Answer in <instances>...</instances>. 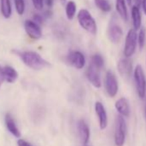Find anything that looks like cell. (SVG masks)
Listing matches in <instances>:
<instances>
[{
  "label": "cell",
  "mask_w": 146,
  "mask_h": 146,
  "mask_svg": "<svg viewBox=\"0 0 146 146\" xmlns=\"http://www.w3.org/2000/svg\"><path fill=\"white\" fill-rule=\"evenodd\" d=\"M78 131L81 142L84 144H87L90 137V131L88 124L84 119H80L78 123Z\"/></svg>",
  "instance_id": "obj_14"
},
{
  "label": "cell",
  "mask_w": 146,
  "mask_h": 146,
  "mask_svg": "<svg viewBox=\"0 0 146 146\" xmlns=\"http://www.w3.org/2000/svg\"><path fill=\"white\" fill-rule=\"evenodd\" d=\"M96 6L103 12H109L112 10V6L108 0H94Z\"/></svg>",
  "instance_id": "obj_21"
},
{
  "label": "cell",
  "mask_w": 146,
  "mask_h": 146,
  "mask_svg": "<svg viewBox=\"0 0 146 146\" xmlns=\"http://www.w3.org/2000/svg\"><path fill=\"white\" fill-rule=\"evenodd\" d=\"M104 86L107 94L110 97H114L119 90V84L115 75L111 70H108L104 79Z\"/></svg>",
  "instance_id": "obj_6"
},
{
  "label": "cell",
  "mask_w": 146,
  "mask_h": 146,
  "mask_svg": "<svg viewBox=\"0 0 146 146\" xmlns=\"http://www.w3.org/2000/svg\"><path fill=\"white\" fill-rule=\"evenodd\" d=\"M66 62L77 70H82L85 66L86 58L82 52L71 51L66 56Z\"/></svg>",
  "instance_id": "obj_7"
},
{
  "label": "cell",
  "mask_w": 146,
  "mask_h": 146,
  "mask_svg": "<svg viewBox=\"0 0 146 146\" xmlns=\"http://www.w3.org/2000/svg\"><path fill=\"white\" fill-rule=\"evenodd\" d=\"M141 5H142V7H143V11L144 14L146 15V0H142Z\"/></svg>",
  "instance_id": "obj_30"
},
{
  "label": "cell",
  "mask_w": 146,
  "mask_h": 146,
  "mask_svg": "<svg viewBox=\"0 0 146 146\" xmlns=\"http://www.w3.org/2000/svg\"><path fill=\"white\" fill-rule=\"evenodd\" d=\"M141 2H142V0H135V3H136L137 6H139L141 5Z\"/></svg>",
  "instance_id": "obj_32"
},
{
  "label": "cell",
  "mask_w": 146,
  "mask_h": 146,
  "mask_svg": "<svg viewBox=\"0 0 146 146\" xmlns=\"http://www.w3.org/2000/svg\"><path fill=\"white\" fill-rule=\"evenodd\" d=\"M23 64L35 70H40L45 68L51 66V64L43 58L40 54L34 51H23V52H17Z\"/></svg>",
  "instance_id": "obj_1"
},
{
  "label": "cell",
  "mask_w": 146,
  "mask_h": 146,
  "mask_svg": "<svg viewBox=\"0 0 146 146\" xmlns=\"http://www.w3.org/2000/svg\"><path fill=\"white\" fill-rule=\"evenodd\" d=\"M145 35H146V30L144 28H140L138 35L137 37V44H138V47L140 50H142L144 46V42H145Z\"/></svg>",
  "instance_id": "obj_24"
},
{
  "label": "cell",
  "mask_w": 146,
  "mask_h": 146,
  "mask_svg": "<svg viewBox=\"0 0 146 146\" xmlns=\"http://www.w3.org/2000/svg\"><path fill=\"white\" fill-rule=\"evenodd\" d=\"M125 2L128 4V5H131V3H132V0H125Z\"/></svg>",
  "instance_id": "obj_34"
},
{
  "label": "cell",
  "mask_w": 146,
  "mask_h": 146,
  "mask_svg": "<svg viewBox=\"0 0 146 146\" xmlns=\"http://www.w3.org/2000/svg\"><path fill=\"white\" fill-rule=\"evenodd\" d=\"M77 4L74 1H72V0L67 1L65 4V15L68 20L74 19L77 14Z\"/></svg>",
  "instance_id": "obj_20"
},
{
  "label": "cell",
  "mask_w": 146,
  "mask_h": 146,
  "mask_svg": "<svg viewBox=\"0 0 146 146\" xmlns=\"http://www.w3.org/2000/svg\"><path fill=\"white\" fill-rule=\"evenodd\" d=\"M59 1H60V4L63 5H65V4L67 3V0H59Z\"/></svg>",
  "instance_id": "obj_33"
},
{
  "label": "cell",
  "mask_w": 146,
  "mask_h": 146,
  "mask_svg": "<svg viewBox=\"0 0 146 146\" xmlns=\"http://www.w3.org/2000/svg\"><path fill=\"white\" fill-rule=\"evenodd\" d=\"M2 73L4 81L7 82L8 84H14L19 77L17 70L11 65H5L2 67Z\"/></svg>",
  "instance_id": "obj_13"
},
{
  "label": "cell",
  "mask_w": 146,
  "mask_h": 146,
  "mask_svg": "<svg viewBox=\"0 0 146 146\" xmlns=\"http://www.w3.org/2000/svg\"><path fill=\"white\" fill-rule=\"evenodd\" d=\"M32 4L35 10L42 11L44 7V0H32Z\"/></svg>",
  "instance_id": "obj_25"
},
{
  "label": "cell",
  "mask_w": 146,
  "mask_h": 146,
  "mask_svg": "<svg viewBox=\"0 0 146 146\" xmlns=\"http://www.w3.org/2000/svg\"><path fill=\"white\" fill-rule=\"evenodd\" d=\"M123 35L122 28L116 21H110L108 28V37L112 43L117 44L120 41Z\"/></svg>",
  "instance_id": "obj_9"
},
{
  "label": "cell",
  "mask_w": 146,
  "mask_h": 146,
  "mask_svg": "<svg viewBox=\"0 0 146 146\" xmlns=\"http://www.w3.org/2000/svg\"><path fill=\"white\" fill-rule=\"evenodd\" d=\"M14 5H15V9H16L17 13L19 16H23L26 9L25 0H14Z\"/></svg>",
  "instance_id": "obj_23"
},
{
  "label": "cell",
  "mask_w": 146,
  "mask_h": 146,
  "mask_svg": "<svg viewBox=\"0 0 146 146\" xmlns=\"http://www.w3.org/2000/svg\"><path fill=\"white\" fill-rule=\"evenodd\" d=\"M0 12L5 18H11L12 15V5L11 0H0Z\"/></svg>",
  "instance_id": "obj_18"
},
{
  "label": "cell",
  "mask_w": 146,
  "mask_h": 146,
  "mask_svg": "<svg viewBox=\"0 0 146 146\" xmlns=\"http://www.w3.org/2000/svg\"><path fill=\"white\" fill-rule=\"evenodd\" d=\"M42 16H43L44 19L51 18V17H52V12L51 9H48V10L45 11H44V13L42 14Z\"/></svg>",
  "instance_id": "obj_28"
},
{
  "label": "cell",
  "mask_w": 146,
  "mask_h": 146,
  "mask_svg": "<svg viewBox=\"0 0 146 146\" xmlns=\"http://www.w3.org/2000/svg\"><path fill=\"white\" fill-rule=\"evenodd\" d=\"M90 63L93 64L95 66H96L100 70H102L104 67V58L99 53H96V54L92 55Z\"/></svg>",
  "instance_id": "obj_22"
},
{
  "label": "cell",
  "mask_w": 146,
  "mask_h": 146,
  "mask_svg": "<svg viewBox=\"0 0 146 146\" xmlns=\"http://www.w3.org/2000/svg\"><path fill=\"white\" fill-rule=\"evenodd\" d=\"M32 20H33L35 23H37L38 25H40V26L42 25L43 23H44V17H43V16L40 15V14H38V13L34 14V16H33V17H32Z\"/></svg>",
  "instance_id": "obj_26"
},
{
  "label": "cell",
  "mask_w": 146,
  "mask_h": 146,
  "mask_svg": "<svg viewBox=\"0 0 146 146\" xmlns=\"http://www.w3.org/2000/svg\"><path fill=\"white\" fill-rule=\"evenodd\" d=\"M133 78H134L137 95L139 98L143 99L146 95V78L143 70L140 64H137L135 67V70L133 71Z\"/></svg>",
  "instance_id": "obj_3"
},
{
  "label": "cell",
  "mask_w": 146,
  "mask_h": 146,
  "mask_svg": "<svg viewBox=\"0 0 146 146\" xmlns=\"http://www.w3.org/2000/svg\"><path fill=\"white\" fill-rule=\"evenodd\" d=\"M24 29L28 36L35 40H40L42 37V30L40 25L33 20H26L24 22Z\"/></svg>",
  "instance_id": "obj_10"
},
{
  "label": "cell",
  "mask_w": 146,
  "mask_h": 146,
  "mask_svg": "<svg viewBox=\"0 0 146 146\" xmlns=\"http://www.w3.org/2000/svg\"><path fill=\"white\" fill-rule=\"evenodd\" d=\"M3 82H4V78H3V73H2V67L0 65V84H2Z\"/></svg>",
  "instance_id": "obj_31"
},
{
  "label": "cell",
  "mask_w": 146,
  "mask_h": 146,
  "mask_svg": "<svg viewBox=\"0 0 146 146\" xmlns=\"http://www.w3.org/2000/svg\"><path fill=\"white\" fill-rule=\"evenodd\" d=\"M17 146H32L30 143H29L28 141H26L25 139L23 138H19L17 140Z\"/></svg>",
  "instance_id": "obj_27"
},
{
  "label": "cell",
  "mask_w": 146,
  "mask_h": 146,
  "mask_svg": "<svg viewBox=\"0 0 146 146\" xmlns=\"http://www.w3.org/2000/svg\"><path fill=\"white\" fill-rule=\"evenodd\" d=\"M100 69L95 66L93 64H90L86 70V78L88 81L96 89L102 87V80L100 75Z\"/></svg>",
  "instance_id": "obj_8"
},
{
  "label": "cell",
  "mask_w": 146,
  "mask_h": 146,
  "mask_svg": "<svg viewBox=\"0 0 146 146\" xmlns=\"http://www.w3.org/2000/svg\"><path fill=\"white\" fill-rule=\"evenodd\" d=\"M115 9L119 16L121 17V19L126 22L128 20V11L126 7L125 0H116Z\"/></svg>",
  "instance_id": "obj_17"
},
{
  "label": "cell",
  "mask_w": 146,
  "mask_h": 146,
  "mask_svg": "<svg viewBox=\"0 0 146 146\" xmlns=\"http://www.w3.org/2000/svg\"><path fill=\"white\" fill-rule=\"evenodd\" d=\"M126 123L122 115L117 117V124L114 133V143L116 146H123L125 141Z\"/></svg>",
  "instance_id": "obj_5"
},
{
  "label": "cell",
  "mask_w": 146,
  "mask_h": 146,
  "mask_svg": "<svg viewBox=\"0 0 146 146\" xmlns=\"http://www.w3.org/2000/svg\"><path fill=\"white\" fill-rule=\"evenodd\" d=\"M117 68L120 76L125 79H130L133 72V67L131 60L129 58H125L118 62Z\"/></svg>",
  "instance_id": "obj_11"
},
{
  "label": "cell",
  "mask_w": 146,
  "mask_h": 146,
  "mask_svg": "<svg viewBox=\"0 0 146 146\" xmlns=\"http://www.w3.org/2000/svg\"><path fill=\"white\" fill-rule=\"evenodd\" d=\"M95 111L98 117L101 130H105L108 126V114L105 107L101 102H96L95 103Z\"/></svg>",
  "instance_id": "obj_12"
},
{
  "label": "cell",
  "mask_w": 146,
  "mask_h": 146,
  "mask_svg": "<svg viewBox=\"0 0 146 146\" xmlns=\"http://www.w3.org/2000/svg\"><path fill=\"white\" fill-rule=\"evenodd\" d=\"M78 22L80 27L88 33L95 35L97 33V24L91 13L86 9H81L78 15Z\"/></svg>",
  "instance_id": "obj_2"
},
{
  "label": "cell",
  "mask_w": 146,
  "mask_h": 146,
  "mask_svg": "<svg viewBox=\"0 0 146 146\" xmlns=\"http://www.w3.org/2000/svg\"><path fill=\"white\" fill-rule=\"evenodd\" d=\"M145 113H146V110H145Z\"/></svg>",
  "instance_id": "obj_36"
},
{
  "label": "cell",
  "mask_w": 146,
  "mask_h": 146,
  "mask_svg": "<svg viewBox=\"0 0 146 146\" xmlns=\"http://www.w3.org/2000/svg\"><path fill=\"white\" fill-rule=\"evenodd\" d=\"M44 4L47 6L48 9H51L53 6L54 0H44Z\"/></svg>",
  "instance_id": "obj_29"
},
{
  "label": "cell",
  "mask_w": 146,
  "mask_h": 146,
  "mask_svg": "<svg viewBox=\"0 0 146 146\" xmlns=\"http://www.w3.org/2000/svg\"><path fill=\"white\" fill-rule=\"evenodd\" d=\"M115 108L117 112L123 117H128L130 115L129 102L125 97H121L115 102Z\"/></svg>",
  "instance_id": "obj_16"
},
{
  "label": "cell",
  "mask_w": 146,
  "mask_h": 146,
  "mask_svg": "<svg viewBox=\"0 0 146 146\" xmlns=\"http://www.w3.org/2000/svg\"><path fill=\"white\" fill-rule=\"evenodd\" d=\"M1 85H2V84H0V87H1Z\"/></svg>",
  "instance_id": "obj_35"
},
{
  "label": "cell",
  "mask_w": 146,
  "mask_h": 146,
  "mask_svg": "<svg viewBox=\"0 0 146 146\" xmlns=\"http://www.w3.org/2000/svg\"><path fill=\"white\" fill-rule=\"evenodd\" d=\"M5 126L7 128V130L16 137H21V132L17 125V123L14 119V118L12 117V115L11 113H6L5 117Z\"/></svg>",
  "instance_id": "obj_15"
},
{
  "label": "cell",
  "mask_w": 146,
  "mask_h": 146,
  "mask_svg": "<svg viewBox=\"0 0 146 146\" xmlns=\"http://www.w3.org/2000/svg\"><path fill=\"white\" fill-rule=\"evenodd\" d=\"M131 18H132V24H133V29L135 30H137L141 28V23H142V17L140 13V10L138 6L134 5L131 8Z\"/></svg>",
  "instance_id": "obj_19"
},
{
  "label": "cell",
  "mask_w": 146,
  "mask_h": 146,
  "mask_svg": "<svg viewBox=\"0 0 146 146\" xmlns=\"http://www.w3.org/2000/svg\"><path fill=\"white\" fill-rule=\"evenodd\" d=\"M137 33L134 29H131L128 31L125 40V47H124V55L125 58H131L136 51L137 40Z\"/></svg>",
  "instance_id": "obj_4"
}]
</instances>
